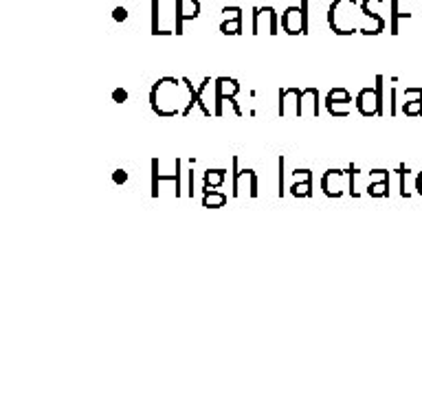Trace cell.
<instances>
[{
	"label": "cell",
	"instance_id": "obj_13",
	"mask_svg": "<svg viewBox=\"0 0 422 395\" xmlns=\"http://www.w3.org/2000/svg\"><path fill=\"white\" fill-rule=\"evenodd\" d=\"M348 178V172L341 170H328L321 178V191L328 198H341L343 195V180Z\"/></svg>",
	"mask_w": 422,
	"mask_h": 395
},
{
	"label": "cell",
	"instance_id": "obj_6",
	"mask_svg": "<svg viewBox=\"0 0 422 395\" xmlns=\"http://www.w3.org/2000/svg\"><path fill=\"white\" fill-rule=\"evenodd\" d=\"M168 182L174 187L172 195H176V198L183 195V191H180V161L176 163L174 174L163 176V174L159 172V158H154V161H152V198H159V195L163 193V187L168 185ZM172 187H170V189H172Z\"/></svg>",
	"mask_w": 422,
	"mask_h": 395
},
{
	"label": "cell",
	"instance_id": "obj_22",
	"mask_svg": "<svg viewBox=\"0 0 422 395\" xmlns=\"http://www.w3.org/2000/svg\"><path fill=\"white\" fill-rule=\"evenodd\" d=\"M152 33L154 36H168L159 27V0H152Z\"/></svg>",
	"mask_w": 422,
	"mask_h": 395
},
{
	"label": "cell",
	"instance_id": "obj_20",
	"mask_svg": "<svg viewBox=\"0 0 422 395\" xmlns=\"http://www.w3.org/2000/svg\"><path fill=\"white\" fill-rule=\"evenodd\" d=\"M400 112L407 117H422V99H414V101H405L400 105Z\"/></svg>",
	"mask_w": 422,
	"mask_h": 395
},
{
	"label": "cell",
	"instance_id": "obj_26",
	"mask_svg": "<svg viewBox=\"0 0 422 395\" xmlns=\"http://www.w3.org/2000/svg\"><path fill=\"white\" fill-rule=\"evenodd\" d=\"M112 18H115L117 22L128 20V9H126V7H115V9H112Z\"/></svg>",
	"mask_w": 422,
	"mask_h": 395
},
{
	"label": "cell",
	"instance_id": "obj_14",
	"mask_svg": "<svg viewBox=\"0 0 422 395\" xmlns=\"http://www.w3.org/2000/svg\"><path fill=\"white\" fill-rule=\"evenodd\" d=\"M240 93V84L233 77H216L214 82V103L218 99H227V97H235Z\"/></svg>",
	"mask_w": 422,
	"mask_h": 395
},
{
	"label": "cell",
	"instance_id": "obj_27",
	"mask_svg": "<svg viewBox=\"0 0 422 395\" xmlns=\"http://www.w3.org/2000/svg\"><path fill=\"white\" fill-rule=\"evenodd\" d=\"M284 163H286V158L284 156H279V191H277V195L282 198L286 191H284V180H286V174H284Z\"/></svg>",
	"mask_w": 422,
	"mask_h": 395
},
{
	"label": "cell",
	"instance_id": "obj_9",
	"mask_svg": "<svg viewBox=\"0 0 422 395\" xmlns=\"http://www.w3.org/2000/svg\"><path fill=\"white\" fill-rule=\"evenodd\" d=\"M356 110L358 114L363 117H383L381 110V99L376 95V88H363L361 93L356 95Z\"/></svg>",
	"mask_w": 422,
	"mask_h": 395
},
{
	"label": "cell",
	"instance_id": "obj_31",
	"mask_svg": "<svg viewBox=\"0 0 422 395\" xmlns=\"http://www.w3.org/2000/svg\"><path fill=\"white\" fill-rule=\"evenodd\" d=\"M416 182H422V172H418V174H416Z\"/></svg>",
	"mask_w": 422,
	"mask_h": 395
},
{
	"label": "cell",
	"instance_id": "obj_23",
	"mask_svg": "<svg viewBox=\"0 0 422 395\" xmlns=\"http://www.w3.org/2000/svg\"><path fill=\"white\" fill-rule=\"evenodd\" d=\"M414 99H422V88H405L400 95V105L405 101H414Z\"/></svg>",
	"mask_w": 422,
	"mask_h": 395
},
{
	"label": "cell",
	"instance_id": "obj_3",
	"mask_svg": "<svg viewBox=\"0 0 422 395\" xmlns=\"http://www.w3.org/2000/svg\"><path fill=\"white\" fill-rule=\"evenodd\" d=\"M233 180H231V195L233 198H258V174L253 170H240V161L233 156Z\"/></svg>",
	"mask_w": 422,
	"mask_h": 395
},
{
	"label": "cell",
	"instance_id": "obj_4",
	"mask_svg": "<svg viewBox=\"0 0 422 395\" xmlns=\"http://www.w3.org/2000/svg\"><path fill=\"white\" fill-rule=\"evenodd\" d=\"M326 110L330 117L335 119H345L352 112V105H356V99H352V95L345 88H333L326 95Z\"/></svg>",
	"mask_w": 422,
	"mask_h": 395
},
{
	"label": "cell",
	"instance_id": "obj_10",
	"mask_svg": "<svg viewBox=\"0 0 422 395\" xmlns=\"http://www.w3.org/2000/svg\"><path fill=\"white\" fill-rule=\"evenodd\" d=\"M299 99H301V90L295 86L282 88L279 90V117L289 119V117H299Z\"/></svg>",
	"mask_w": 422,
	"mask_h": 395
},
{
	"label": "cell",
	"instance_id": "obj_30",
	"mask_svg": "<svg viewBox=\"0 0 422 395\" xmlns=\"http://www.w3.org/2000/svg\"><path fill=\"white\" fill-rule=\"evenodd\" d=\"M416 191H418V195H422V182H416Z\"/></svg>",
	"mask_w": 422,
	"mask_h": 395
},
{
	"label": "cell",
	"instance_id": "obj_16",
	"mask_svg": "<svg viewBox=\"0 0 422 395\" xmlns=\"http://www.w3.org/2000/svg\"><path fill=\"white\" fill-rule=\"evenodd\" d=\"M224 180H227V170H207L203 189H220L224 185Z\"/></svg>",
	"mask_w": 422,
	"mask_h": 395
},
{
	"label": "cell",
	"instance_id": "obj_19",
	"mask_svg": "<svg viewBox=\"0 0 422 395\" xmlns=\"http://www.w3.org/2000/svg\"><path fill=\"white\" fill-rule=\"evenodd\" d=\"M409 176H412L409 167L400 165V167H398V178H400V195H402V198H412V191H409Z\"/></svg>",
	"mask_w": 422,
	"mask_h": 395
},
{
	"label": "cell",
	"instance_id": "obj_17",
	"mask_svg": "<svg viewBox=\"0 0 422 395\" xmlns=\"http://www.w3.org/2000/svg\"><path fill=\"white\" fill-rule=\"evenodd\" d=\"M220 31L224 36H240L242 33V18H224L220 22Z\"/></svg>",
	"mask_w": 422,
	"mask_h": 395
},
{
	"label": "cell",
	"instance_id": "obj_8",
	"mask_svg": "<svg viewBox=\"0 0 422 395\" xmlns=\"http://www.w3.org/2000/svg\"><path fill=\"white\" fill-rule=\"evenodd\" d=\"M282 29H284V33H289V36H306L308 33L306 22H304V9H301V5L284 9Z\"/></svg>",
	"mask_w": 422,
	"mask_h": 395
},
{
	"label": "cell",
	"instance_id": "obj_28",
	"mask_svg": "<svg viewBox=\"0 0 422 395\" xmlns=\"http://www.w3.org/2000/svg\"><path fill=\"white\" fill-rule=\"evenodd\" d=\"M112 180L117 182V185H124V182H128V174H126L124 170H117V172L112 174Z\"/></svg>",
	"mask_w": 422,
	"mask_h": 395
},
{
	"label": "cell",
	"instance_id": "obj_18",
	"mask_svg": "<svg viewBox=\"0 0 422 395\" xmlns=\"http://www.w3.org/2000/svg\"><path fill=\"white\" fill-rule=\"evenodd\" d=\"M291 195L295 198H310L312 195V182L308 180H295L291 187Z\"/></svg>",
	"mask_w": 422,
	"mask_h": 395
},
{
	"label": "cell",
	"instance_id": "obj_24",
	"mask_svg": "<svg viewBox=\"0 0 422 395\" xmlns=\"http://www.w3.org/2000/svg\"><path fill=\"white\" fill-rule=\"evenodd\" d=\"M383 180H389V172L387 170H372L370 172V180H368V187L374 185V182H383Z\"/></svg>",
	"mask_w": 422,
	"mask_h": 395
},
{
	"label": "cell",
	"instance_id": "obj_12",
	"mask_svg": "<svg viewBox=\"0 0 422 395\" xmlns=\"http://www.w3.org/2000/svg\"><path fill=\"white\" fill-rule=\"evenodd\" d=\"M201 16V3L198 0H176V29L174 33H183V22L196 20Z\"/></svg>",
	"mask_w": 422,
	"mask_h": 395
},
{
	"label": "cell",
	"instance_id": "obj_2",
	"mask_svg": "<svg viewBox=\"0 0 422 395\" xmlns=\"http://www.w3.org/2000/svg\"><path fill=\"white\" fill-rule=\"evenodd\" d=\"M189 103V90L183 80L176 77H161L152 90H150V105L154 114L163 119L180 117Z\"/></svg>",
	"mask_w": 422,
	"mask_h": 395
},
{
	"label": "cell",
	"instance_id": "obj_7",
	"mask_svg": "<svg viewBox=\"0 0 422 395\" xmlns=\"http://www.w3.org/2000/svg\"><path fill=\"white\" fill-rule=\"evenodd\" d=\"M414 0H389V33L398 36L402 20H409L414 13Z\"/></svg>",
	"mask_w": 422,
	"mask_h": 395
},
{
	"label": "cell",
	"instance_id": "obj_21",
	"mask_svg": "<svg viewBox=\"0 0 422 395\" xmlns=\"http://www.w3.org/2000/svg\"><path fill=\"white\" fill-rule=\"evenodd\" d=\"M368 193H370L372 198H387V195H389V180L374 182V185L368 187Z\"/></svg>",
	"mask_w": 422,
	"mask_h": 395
},
{
	"label": "cell",
	"instance_id": "obj_5",
	"mask_svg": "<svg viewBox=\"0 0 422 395\" xmlns=\"http://www.w3.org/2000/svg\"><path fill=\"white\" fill-rule=\"evenodd\" d=\"M253 36L260 33H268V36H277L279 33V18L273 7H253Z\"/></svg>",
	"mask_w": 422,
	"mask_h": 395
},
{
	"label": "cell",
	"instance_id": "obj_25",
	"mask_svg": "<svg viewBox=\"0 0 422 395\" xmlns=\"http://www.w3.org/2000/svg\"><path fill=\"white\" fill-rule=\"evenodd\" d=\"M224 18H242V9H240V7H224L222 9V20Z\"/></svg>",
	"mask_w": 422,
	"mask_h": 395
},
{
	"label": "cell",
	"instance_id": "obj_11",
	"mask_svg": "<svg viewBox=\"0 0 422 395\" xmlns=\"http://www.w3.org/2000/svg\"><path fill=\"white\" fill-rule=\"evenodd\" d=\"M299 119H319V90L314 86H308L301 90Z\"/></svg>",
	"mask_w": 422,
	"mask_h": 395
},
{
	"label": "cell",
	"instance_id": "obj_15",
	"mask_svg": "<svg viewBox=\"0 0 422 395\" xmlns=\"http://www.w3.org/2000/svg\"><path fill=\"white\" fill-rule=\"evenodd\" d=\"M227 204V193L218 189H203V207L205 209H220Z\"/></svg>",
	"mask_w": 422,
	"mask_h": 395
},
{
	"label": "cell",
	"instance_id": "obj_29",
	"mask_svg": "<svg viewBox=\"0 0 422 395\" xmlns=\"http://www.w3.org/2000/svg\"><path fill=\"white\" fill-rule=\"evenodd\" d=\"M112 99H115L117 103H124V101L128 99V93H126V90H124V88H117V90H115V93H112Z\"/></svg>",
	"mask_w": 422,
	"mask_h": 395
},
{
	"label": "cell",
	"instance_id": "obj_1",
	"mask_svg": "<svg viewBox=\"0 0 422 395\" xmlns=\"http://www.w3.org/2000/svg\"><path fill=\"white\" fill-rule=\"evenodd\" d=\"M389 7L387 0H335L328 9V24L337 36H379L387 27V16L381 11Z\"/></svg>",
	"mask_w": 422,
	"mask_h": 395
}]
</instances>
